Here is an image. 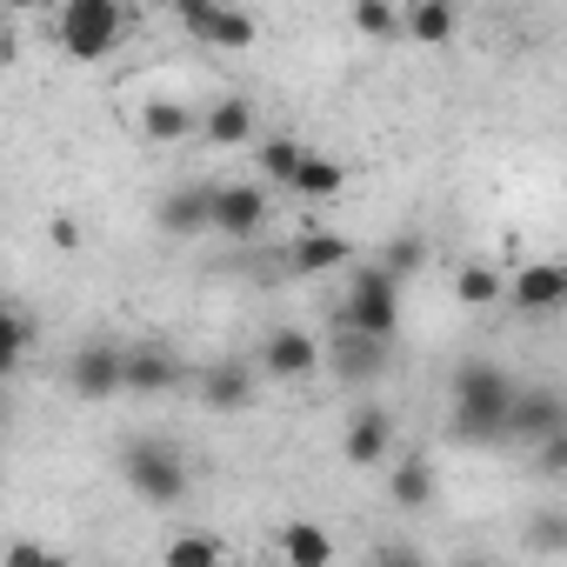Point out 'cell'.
<instances>
[{"mask_svg":"<svg viewBox=\"0 0 567 567\" xmlns=\"http://www.w3.org/2000/svg\"><path fill=\"white\" fill-rule=\"evenodd\" d=\"M514 381L507 368L494 361H461L454 368V388H447V434L461 447H494L507 441V421H514Z\"/></svg>","mask_w":567,"mask_h":567,"instance_id":"6da1fadb","label":"cell"},{"mask_svg":"<svg viewBox=\"0 0 567 567\" xmlns=\"http://www.w3.org/2000/svg\"><path fill=\"white\" fill-rule=\"evenodd\" d=\"M121 481H127V494L141 501V507H161V514H174L187 494H194V467H187V454L174 447V441H161V434H134L127 447H121Z\"/></svg>","mask_w":567,"mask_h":567,"instance_id":"7a4b0ae2","label":"cell"},{"mask_svg":"<svg viewBox=\"0 0 567 567\" xmlns=\"http://www.w3.org/2000/svg\"><path fill=\"white\" fill-rule=\"evenodd\" d=\"M54 41H61L68 61L101 68L127 41V8H121V0H61V8H54Z\"/></svg>","mask_w":567,"mask_h":567,"instance_id":"3957f363","label":"cell"},{"mask_svg":"<svg viewBox=\"0 0 567 567\" xmlns=\"http://www.w3.org/2000/svg\"><path fill=\"white\" fill-rule=\"evenodd\" d=\"M341 328H361V334L394 341V328H401V274L381 254L374 260H354L348 295H341Z\"/></svg>","mask_w":567,"mask_h":567,"instance_id":"277c9868","label":"cell"},{"mask_svg":"<svg viewBox=\"0 0 567 567\" xmlns=\"http://www.w3.org/2000/svg\"><path fill=\"white\" fill-rule=\"evenodd\" d=\"M68 388H74L81 401H114V394H127V341L87 334V341L68 354Z\"/></svg>","mask_w":567,"mask_h":567,"instance_id":"5b68a950","label":"cell"},{"mask_svg":"<svg viewBox=\"0 0 567 567\" xmlns=\"http://www.w3.org/2000/svg\"><path fill=\"white\" fill-rule=\"evenodd\" d=\"M394 341H381V334H361V328H341L334 341H328V374L341 381V388H354V394H374L381 381H388V354Z\"/></svg>","mask_w":567,"mask_h":567,"instance_id":"8992f818","label":"cell"},{"mask_svg":"<svg viewBox=\"0 0 567 567\" xmlns=\"http://www.w3.org/2000/svg\"><path fill=\"white\" fill-rule=\"evenodd\" d=\"M394 447H401V427H394V408H381L374 394L348 414V434H341V461L348 467H388L394 461Z\"/></svg>","mask_w":567,"mask_h":567,"instance_id":"52a82bcc","label":"cell"},{"mask_svg":"<svg viewBox=\"0 0 567 567\" xmlns=\"http://www.w3.org/2000/svg\"><path fill=\"white\" fill-rule=\"evenodd\" d=\"M507 308L527 321H554L567 315V260H527L507 274Z\"/></svg>","mask_w":567,"mask_h":567,"instance_id":"ba28073f","label":"cell"},{"mask_svg":"<svg viewBox=\"0 0 567 567\" xmlns=\"http://www.w3.org/2000/svg\"><path fill=\"white\" fill-rule=\"evenodd\" d=\"M254 361H260L267 381H308V374L328 361V348H321V334H308V328H267L260 348H254Z\"/></svg>","mask_w":567,"mask_h":567,"instance_id":"9c48e42d","label":"cell"},{"mask_svg":"<svg viewBox=\"0 0 567 567\" xmlns=\"http://www.w3.org/2000/svg\"><path fill=\"white\" fill-rule=\"evenodd\" d=\"M154 227L167 240H200L214 234V181H181L154 200Z\"/></svg>","mask_w":567,"mask_h":567,"instance_id":"30bf717a","label":"cell"},{"mask_svg":"<svg viewBox=\"0 0 567 567\" xmlns=\"http://www.w3.org/2000/svg\"><path fill=\"white\" fill-rule=\"evenodd\" d=\"M267 227V181H214V234L220 240H254Z\"/></svg>","mask_w":567,"mask_h":567,"instance_id":"8fae6325","label":"cell"},{"mask_svg":"<svg viewBox=\"0 0 567 567\" xmlns=\"http://www.w3.org/2000/svg\"><path fill=\"white\" fill-rule=\"evenodd\" d=\"M254 388H260V361H240V354H220L200 374V401L214 414H247L254 408Z\"/></svg>","mask_w":567,"mask_h":567,"instance_id":"7c38bea8","label":"cell"},{"mask_svg":"<svg viewBox=\"0 0 567 567\" xmlns=\"http://www.w3.org/2000/svg\"><path fill=\"white\" fill-rule=\"evenodd\" d=\"M554 427H567V388H547V381L520 388V394H514V421H507V441L534 447V441H540V434H554Z\"/></svg>","mask_w":567,"mask_h":567,"instance_id":"4fadbf2b","label":"cell"},{"mask_svg":"<svg viewBox=\"0 0 567 567\" xmlns=\"http://www.w3.org/2000/svg\"><path fill=\"white\" fill-rule=\"evenodd\" d=\"M388 501H394L401 514H427V507L441 501L434 461H427V454H394V461H388Z\"/></svg>","mask_w":567,"mask_h":567,"instance_id":"5bb4252c","label":"cell"},{"mask_svg":"<svg viewBox=\"0 0 567 567\" xmlns=\"http://www.w3.org/2000/svg\"><path fill=\"white\" fill-rule=\"evenodd\" d=\"M200 141H207V147H254V141H260V114H254V101L220 94V101L200 114Z\"/></svg>","mask_w":567,"mask_h":567,"instance_id":"9a60e30c","label":"cell"},{"mask_svg":"<svg viewBox=\"0 0 567 567\" xmlns=\"http://www.w3.org/2000/svg\"><path fill=\"white\" fill-rule=\"evenodd\" d=\"M181 388V354L167 341H134L127 348V394H167Z\"/></svg>","mask_w":567,"mask_h":567,"instance_id":"2e32d148","label":"cell"},{"mask_svg":"<svg viewBox=\"0 0 567 567\" xmlns=\"http://www.w3.org/2000/svg\"><path fill=\"white\" fill-rule=\"evenodd\" d=\"M207 48H220V54H247L254 41H260V21H254V8H240V0H220V8L194 28Z\"/></svg>","mask_w":567,"mask_h":567,"instance_id":"e0dca14e","label":"cell"},{"mask_svg":"<svg viewBox=\"0 0 567 567\" xmlns=\"http://www.w3.org/2000/svg\"><path fill=\"white\" fill-rule=\"evenodd\" d=\"M401 21H408V41H421V48H447L461 34L454 0H401Z\"/></svg>","mask_w":567,"mask_h":567,"instance_id":"ac0fdd59","label":"cell"},{"mask_svg":"<svg viewBox=\"0 0 567 567\" xmlns=\"http://www.w3.org/2000/svg\"><path fill=\"white\" fill-rule=\"evenodd\" d=\"M301 161H308V141H301V134H260V141H254V167H260L267 187H295Z\"/></svg>","mask_w":567,"mask_h":567,"instance_id":"d6986e66","label":"cell"},{"mask_svg":"<svg viewBox=\"0 0 567 567\" xmlns=\"http://www.w3.org/2000/svg\"><path fill=\"white\" fill-rule=\"evenodd\" d=\"M348 260H354V240L334 234V227L301 234V240L288 247V267H295V274H334V267H348Z\"/></svg>","mask_w":567,"mask_h":567,"instance_id":"ffe728a7","label":"cell"},{"mask_svg":"<svg viewBox=\"0 0 567 567\" xmlns=\"http://www.w3.org/2000/svg\"><path fill=\"white\" fill-rule=\"evenodd\" d=\"M280 560H295V567H328V560H334V534L315 527V520H288V527H280Z\"/></svg>","mask_w":567,"mask_h":567,"instance_id":"44dd1931","label":"cell"},{"mask_svg":"<svg viewBox=\"0 0 567 567\" xmlns=\"http://www.w3.org/2000/svg\"><path fill=\"white\" fill-rule=\"evenodd\" d=\"M454 301H461V308H501V301H507V274L487 267V260H467V267L454 274Z\"/></svg>","mask_w":567,"mask_h":567,"instance_id":"7402d4cb","label":"cell"},{"mask_svg":"<svg viewBox=\"0 0 567 567\" xmlns=\"http://www.w3.org/2000/svg\"><path fill=\"white\" fill-rule=\"evenodd\" d=\"M341 187H348V167H341L334 154H315V147H308V161H301V174H295L288 194H301V200H334Z\"/></svg>","mask_w":567,"mask_h":567,"instance_id":"603a6c76","label":"cell"},{"mask_svg":"<svg viewBox=\"0 0 567 567\" xmlns=\"http://www.w3.org/2000/svg\"><path fill=\"white\" fill-rule=\"evenodd\" d=\"M141 134H147V141H194V134H200V114L181 107V101H147Z\"/></svg>","mask_w":567,"mask_h":567,"instance_id":"cb8c5ba5","label":"cell"},{"mask_svg":"<svg viewBox=\"0 0 567 567\" xmlns=\"http://www.w3.org/2000/svg\"><path fill=\"white\" fill-rule=\"evenodd\" d=\"M354 34H368V41H408V21H401L394 0H354Z\"/></svg>","mask_w":567,"mask_h":567,"instance_id":"d4e9b609","label":"cell"},{"mask_svg":"<svg viewBox=\"0 0 567 567\" xmlns=\"http://www.w3.org/2000/svg\"><path fill=\"white\" fill-rule=\"evenodd\" d=\"M520 547H527V554H560V547H567V514H560V507H534V514L520 520Z\"/></svg>","mask_w":567,"mask_h":567,"instance_id":"484cf974","label":"cell"},{"mask_svg":"<svg viewBox=\"0 0 567 567\" xmlns=\"http://www.w3.org/2000/svg\"><path fill=\"white\" fill-rule=\"evenodd\" d=\"M161 560L167 567H214V560H227V540L220 534H181L161 547Z\"/></svg>","mask_w":567,"mask_h":567,"instance_id":"4316f807","label":"cell"},{"mask_svg":"<svg viewBox=\"0 0 567 567\" xmlns=\"http://www.w3.org/2000/svg\"><path fill=\"white\" fill-rule=\"evenodd\" d=\"M28 354H34V315L21 308V301H8V348H0V368H28Z\"/></svg>","mask_w":567,"mask_h":567,"instance_id":"83f0119b","label":"cell"},{"mask_svg":"<svg viewBox=\"0 0 567 567\" xmlns=\"http://www.w3.org/2000/svg\"><path fill=\"white\" fill-rule=\"evenodd\" d=\"M527 461H534V474H540V481H567V427L540 434V441L527 447Z\"/></svg>","mask_w":567,"mask_h":567,"instance_id":"f1b7e54d","label":"cell"},{"mask_svg":"<svg viewBox=\"0 0 567 567\" xmlns=\"http://www.w3.org/2000/svg\"><path fill=\"white\" fill-rule=\"evenodd\" d=\"M381 260H388V267H394V274H401V280H408V274H414V267H421V234H394V240H388V254H381Z\"/></svg>","mask_w":567,"mask_h":567,"instance_id":"f546056e","label":"cell"},{"mask_svg":"<svg viewBox=\"0 0 567 567\" xmlns=\"http://www.w3.org/2000/svg\"><path fill=\"white\" fill-rule=\"evenodd\" d=\"M48 240H54L61 254H81V227H74L68 214H54V220H48Z\"/></svg>","mask_w":567,"mask_h":567,"instance_id":"4dcf8cb0","label":"cell"},{"mask_svg":"<svg viewBox=\"0 0 567 567\" xmlns=\"http://www.w3.org/2000/svg\"><path fill=\"white\" fill-rule=\"evenodd\" d=\"M214 8H220V0H174V14H181L187 28H200V21H207Z\"/></svg>","mask_w":567,"mask_h":567,"instance_id":"1f68e13d","label":"cell"},{"mask_svg":"<svg viewBox=\"0 0 567 567\" xmlns=\"http://www.w3.org/2000/svg\"><path fill=\"white\" fill-rule=\"evenodd\" d=\"M8 8H34V0H8Z\"/></svg>","mask_w":567,"mask_h":567,"instance_id":"d6a6232c","label":"cell"}]
</instances>
